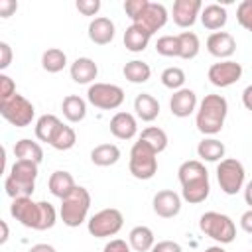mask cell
I'll list each match as a JSON object with an SVG mask.
<instances>
[{"mask_svg": "<svg viewBox=\"0 0 252 252\" xmlns=\"http://www.w3.org/2000/svg\"><path fill=\"white\" fill-rule=\"evenodd\" d=\"M10 215L24 226L33 230H47L55 224L57 213L51 203L47 201H33L32 197H18L12 199Z\"/></svg>", "mask_w": 252, "mask_h": 252, "instance_id": "cell-1", "label": "cell"}, {"mask_svg": "<svg viewBox=\"0 0 252 252\" xmlns=\"http://www.w3.org/2000/svg\"><path fill=\"white\" fill-rule=\"evenodd\" d=\"M177 179L181 183V199L189 205L203 203L211 193L209 171L199 159H187L177 169Z\"/></svg>", "mask_w": 252, "mask_h": 252, "instance_id": "cell-2", "label": "cell"}, {"mask_svg": "<svg viewBox=\"0 0 252 252\" xmlns=\"http://www.w3.org/2000/svg\"><path fill=\"white\" fill-rule=\"evenodd\" d=\"M228 114V102L222 94H205L195 112V126L205 136H215L222 130Z\"/></svg>", "mask_w": 252, "mask_h": 252, "instance_id": "cell-3", "label": "cell"}, {"mask_svg": "<svg viewBox=\"0 0 252 252\" xmlns=\"http://www.w3.org/2000/svg\"><path fill=\"white\" fill-rule=\"evenodd\" d=\"M35 179H37V163L26 161V159H16L14 165L10 167L6 181H4V189L12 199L32 197V193L35 189Z\"/></svg>", "mask_w": 252, "mask_h": 252, "instance_id": "cell-4", "label": "cell"}, {"mask_svg": "<svg viewBox=\"0 0 252 252\" xmlns=\"http://www.w3.org/2000/svg\"><path fill=\"white\" fill-rule=\"evenodd\" d=\"M89 209H91V193L85 187L77 185L71 195L61 199L59 215H61L63 224H67L71 228H77L87 220Z\"/></svg>", "mask_w": 252, "mask_h": 252, "instance_id": "cell-5", "label": "cell"}, {"mask_svg": "<svg viewBox=\"0 0 252 252\" xmlns=\"http://www.w3.org/2000/svg\"><path fill=\"white\" fill-rule=\"evenodd\" d=\"M199 228L203 234H207L219 244H230L236 238V224L224 213H217V211L203 213L199 219Z\"/></svg>", "mask_w": 252, "mask_h": 252, "instance_id": "cell-6", "label": "cell"}, {"mask_svg": "<svg viewBox=\"0 0 252 252\" xmlns=\"http://www.w3.org/2000/svg\"><path fill=\"white\" fill-rule=\"evenodd\" d=\"M156 150L150 148L146 142L138 140L134 142L132 150H130V159H128V169L136 179H152L158 171V158H156Z\"/></svg>", "mask_w": 252, "mask_h": 252, "instance_id": "cell-7", "label": "cell"}, {"mask_svg": "<svg viewBox=\"0 0 252 252\" xmlns=\"http://www.w3.org/2000/svg\"><path fill=\"white\" fill-rule=\"evenodd\" d=\"M122 224H124V215L118 209L108 207V209H102V211L94 213L87 220V230L94 238H108V236L118 234Z\"/></svg>", "mask_w": 252, "mask_h": 252, "instance_id": "cell-8", "label": "cell"}, {"mask_svg": "<svg viewBox=\"0 0 252 252\" xmlns=\"http://www.w3.org/2000/svg\"><path fill=\"white\" fill-rule=\"evenodd\" d=\"M0 114L4 116V120H8L12 126L16 128H26L32 124L33 116H35V108L33 104L24 96V94H14L8 100L0 102Z\"/></svg>", "mask_w": 252, "mask_h": 252, "instance_id": "cell-9", "label": "cell"}, {"mask_svg": "<svg viewBox=\"0 0 252 252\" xmlns=\"http://www.w3.org/2000/svg\"><path fill=\"white\" fill-rule=\"evenodd\" d=\"M244 165L234 159V158H224L222 161H219L217 165V181L222 193L226 195H236L238 191H242L244 187Z\"/></svg>", "mask_w": 252, "mask_h": 252, "instance_id": "cell-10", "label": "cell"}, {"mask_svg": "<svg viewBox=\"0 0 252 252\" xmlns=\"http://www.w3.org/2000/svg\"><path fill=\"white\" fill-rule=\"evenodd\" d=\"M87 100L100 110H114L124 102V91L112 83H93L89 85Z\"/></svg>", "mask_w": 252, "mask_h": 252, "instance_id": "cell-11", "label": "cell"}, {"mask_svg": "<svg viewBox=\"0 0 252 252\" xmlns=\"http://www.w3.org/2000/svg\"><path fill=\"white\" fill-rule=\"evenodd\" d=\"M209 81L215 85V87H230L234 85L236 81H240L242 77V65L232 61V59H224V61H219V63H213L209 67V73H207Z\"/></svg>", "mask_w": 252, "mask_h": 252, "instance_id": "cell-12", "label": "cell"}, {"mask_svg": "<svg viewBox=\"0 0 252 252\" xmlns=\"http://www.w3.org/2000/svg\"><path fill=\"white\" fill-rule=\"evenodd\" d=\"M167 10L163 4H158V2H148V6L144 8V12L132 22L136 26H140L142 30H146L150 35H154L158 30H161L165 24H167Z\"/></svg>", "mask_w": 252, "mask_h": 252, "instance_id": "cell-13", "label": "cell"}, {"mask_svg": "<svg viewBox=\"0 0 252 252\" xmlns=\"http://www.w3.org/2000/svg\"><path fill=\"white\" fill-rule=\"evenodd\" d=\"M154 213L161 219H173L181 211V195L175 193L173 189H161L154 195L152 199Z\"/></svg>", "mask_w": 252, "mask_h": 252, "instance_id": "cell-14", "label": "cell"}, {"mask_svg": "<svg viewBox=\"0 0 252 252\" xmlns=\"http://www.w3.org/2000/svg\"><path fill=\"white\" fill-rule=\"evenodd\" d=\"M201 10H203L201 0H175L173 10H171L175 26L191 28L197 22V18L201 16Z\"/></svg>", "mask_w": 252, "mask_h": 252, "instance_id": "cell-15", "label": "cell"}, {"mask_svg": "<svg viewBox=\"0 0 252 252\" xmlns=\"http://www.w3.org/2000/svg\"><path fill=\"white\" fill-rule=\"evenodd\" d=\"M197 106H199V102H197L195 91L185 89V87L179 89V91H175V93L171 94V98H169V110H171V114L177 116V118H187V116H191L193 112H197Z\"/></svg>", "mask_w": 252, "mask_h": 252, "instance_id": "cell-16", "label": "cell"}, {"mask_svg": "<svg viewBox=\"0 0 252 252\" xmlns=\"http://www.w3.org/2000/svg\"><path fill=\"white\" fill-rule=\"evenodd\" d=\"M207 51L217 59H228L236 51V41L228 32H213L207 37Z\"/></svg>", "mask_w": 252, "mask_h": 252, "instance_id": "cell-17", "label": "cell"}, {"mask_svg": "<svg viewBox=\"0 0 252 252\" xmlns=\"http://www.w3.org/2000/svg\"><path fill=\"white\" fill-rule=\"evenodd\" d=\"M114 33H116L114 22L106 16H98L89 24V39L96 45H108L114 39Z\"/></svg>", "mask_w": 252, "mask_h": 252, "instance_id": "cell-18", "label": "cell"}, {"mask_svg": "<svg viewBox=\"0 0 252 252\" xmlns=\"http://www.w3.org/2000/svg\"><path fill=\"white\" fill-rule=\"evenodd\" d=\"M110 132L118 140H132L138 134V122L130 112H116L110 118Z\"/></svg>", "mask_w": 252, "mask_h": 252, "instance_id": "cell-19", "label": "cell"}, {"mask_svg": "<svg viewBox=\"0 0 252 252\" xmlns=\"http://www.w3.org/2000/svg\"><path fill=\"white\" fill-rule=\"evenodd\" d=\"M71 79L79 85H91L98 75V65L91 57H77L69 67Z\"/></svg>", "mask_w": 252, "mask_h": 252, "instance_id": "cell-20", "label": "cell"}, {"mask_svg": "<svg viewBox=\"0 0 252 252\" xmlns=\"http://www.w3.org/2000/svg\"><path fill=\"white\" fill-rule=\"evenodd\" d=\"M47 187L51 191V195H55L57 199H65L67 195H71L77 187L73 175L69 171H63V169H57L49 175V181H47Z\"/></svg>", "mask_w": 252, "mask_h": 252, "instance_id": "cell-21", "label": "cell"}, {"mask_svg": "<svg viewBox=\"0 0 252 252\" xmlns=\"http://www.w3.org/2000/svg\"><path fill=\"white\" fill-rule=\"evenodd\" d=\"M201 24L211 30V32H217V30H222L226 20H228V14H226V8L220 6V4H207L203 6L201 10Z\"/></svg>", "mask_w": 252, "mask_h": 252, "instance_id": "cell-22", "label": "cell"}, {"mask_svg": "<svg viewBox=\"0 0 252 252\" xmlns=\"http://www.w3.org/2000/svg\"><path fill=\"white\" fill-rule=\"evenodd\" d=\"M134 110H136V116L140 120L152 122V120H156L159 116V102L150 93H140L134 98Z\"/></svg>", "mask_w": 252, "mask_h": 252, "instance_id": "cell-23", "label": "cell"}, {"mask_svg": "<svg viewBox=\"0 0 252 252\" xmlns=\"http://www.w3.org/2000/svg\"><path fill=\"white\" fill-rule=\"evenodd\" d=\"M128 244L134 252H148L154 248L156 244V238H154V232L150 226H144V224H138L130 230L128 234Z\"/></svg>", "mask_w": 252, "mask_h": 252, "instance_id": "cell-24", "label": "cell"}, {"mask_svg": "<svg viewBox=\"0 0 252 252\" xmlns=\"http://www.w3.org/2000/svg\"><path fill=\"white\" fill-rule=\"evenodd\" d=\"M150 39H152V35H150L146 30H142L140 26H136V24H130V26L126 28V32H124V45H126V49L132 51V53L144 51V49L148 47Z\"/></svg>", "mask_w": 252, "mask_h": 252, "instance_id": "cell-25", "label": "cell"}, {"mask_svg": "<svg viewBox=\"0 0 252 252\" xmlns=\"http://www.w3.org/2000/svg\"><path fill=\"white\" fill-rule=\"evenodd\" d=\"M226 154V148L217 138H203L197 146V156L205 161H222Z\"/></svg>", "mask_w": 252, "mask_h": 252, "instance_id": "cell-26", "label": "cell"}, {"mask_svg": "<svg viewBox=\"0 0 252 252\" xmlns=\"http://www.w3.org/2000/svg\"><path fill=\"white\" fill-rule=\"evenodd\" d=\"M118 159H120V148L116 144H100L91 152V161L98 167L114 165Z\"/></svg>", "mask_w": 252, "mask_h": 252, "instance_id": "cell-27", "label": "cell"}, {"mask_svg": "<svg viewBox=\"0 0 252 252\" xmlns=\"http://www.w3.org/2000/svg\"><path fill=\"white\" fill-rule=\"evenodd\" d=\"M61 124H63V122H61L55 114H43V116H39L37 122H35V138H37L39 142L51 144V140H53V136L57 134V130L61 128Z\"/></svg>", "mask_w": 252, "mask_h": 252, "instance_id": "cell-28", "label": "cell"}, {"mask_svg": "<svg viewBox=\"0 0 252 252\" xmlns=\"http://www.w3.org/2000/svg\"><path fill=\"white\" fill-rule=\"evenodd\" d=\"M14 156H16L18 159H26V161L39 163V161L43 159V148H41L37 142L30 140V138H22V140H18L16 146H14Z\"/></svg>", "mask_w": 252, "mask_h": 252, "instance_id": "cell-29", "label": "cell"}, {"mask_svg": "<svg viewBox=\"0 0 252 252\" xmlns=\"http://www.w3.org/2000/svg\"><path fill=\"white\" fill-rule=\"evenodd\" d=\"M61 110L69 122H81L87 116V102L77 94H67L61 102Z\"/></svg>", "mask_w": 252, "mask_h": 252, "instance_id": "cell-30", "label": "cell"}, {"mask_svg": "<svg viewBox=\"0 0 252 252\" xmlns=\"http://www.w3.org/2000/svg\"><path fill=\"white\" fill-rule=\"evenodd\" d=\"M122 75H124L126 81H130V83H134V85H142V83H146V81L152 77V69H150V65H148L146 61L132 59V61H128V63L124 65Z\"/></svg>", "mask_w": 252, "mask_h": 252, "instance_id": "cell-31", "label": "cell"}, {"mask_svg": "<svg viewBox=\"0 0 252 252\" xmlns=\"http://www.w3.org/2000/svg\"><path fill=\"white\" fill-rule=\"evenodd\" d=\"M177 39H179V57L181 59H195L199 55L201 41L195 32H181V33H177Z\"/></svg>", "mask_w": 252, "mask_h": 252, "instance_id": "cell-32", "label": "cell"}, {"mask_svg": "<svg viewBox=\"0 0 252 252\" xmlns=\"http://www.w3.org/2000/svg\"><path fill=\"white\" fill-rule=\"evenodd\" d=\"M67 65V55L63 49L59 47H49L43 51L41 55V67L47 71V73H59L63 71Z\"/></svg>", "mask_w": 252, "mask_h": 252, "instance_id": "cell-33", "label": "cell"}, {"mask_svg": "<svg viewBox=\"0 0 252 252\" xmlns=\"http://www.w3.org/2000/svg\"><path fill=\"white\" fill-rule=\"evenodd\" d=\"M138 140H142V142H146L150 148H154L156 154H161V152L167 148V142H169L165 130H161V128H158V126H148V128H144Z\"/></svg>", "mask_w": 252, "mask_h": 252, "instance_id": "cell-34", "label": "cell"}, {"mask_svg": "<svg viewBox=\"0 0 252 252\" xmlns=\"http://www.w3.org/2000/svg\"><path fill=\"white\" fill-rule=\"evenodd\" d=\"M75 142H77L75 130L71 126H67V124H61V128L57 130V134L53 136V140H51L49 146L55 148V150H59V152H65V150H71L75 146Z\"/></svg>", "mask_w": 252, "mask_h": 252, "instance_id": "cell-35", "label": "cell"}, {"mask_svg": "<svg viewBox=\"0 0 252 252\" xmlns=\"http://www.w3.org/2000/svg\"><path fill=\"white\" fill-rule=\"evenodd\" d=\"M159 79H161L163 87H167V89H171L175 93V91L183 89V85H185V71L181 67H167V69L161 71Z\"/></svg>", "mask_w": 252, "mask_h": 252, "instance_id": "cell-36", "label": "cell"}, {"mask_svg": "<svg viewBox=\"0 0 252 252\" xmlns=\"http://www.w3.org/2000/svg\"><path fill=\"white\" fill-rule=\"evenodd\" d=\"M156 51L163 57H179V39H177V35H161L156 41Z\"/></svg>", "mask_w": 252, "mask_h": 252, "instance_id": "cell-37", "label": "cell"}, {"mask_svg": "<svg viewBox=\"0 0 252 252\" xmlns=\"http://www.w3.org/2000/svg\"><path fill=\"white\" fill-rule=\"evenodd\" d=\"M236 20H238V24L244 30L252 32V0H242L238 4V8H236Z\"/></svg>", "mask_w": 252, "mask_h": 252, "instance_id": "cell-38", "label": "cell"}, {"mask_svg": "<svg viewBox=\"0 0 252 252\" xmlns=\"http://www.w3.org/2000/svg\"><path fill=\"white\" fill-rule=\"evenodd\" d=\"M148 2H150V0H126V2H124V12H126V16L134 22V20L144 12V8L148 6Z\"/></svg>", "mask_w": 252, "mask_h": 252, "instance_id": "cell-39", "label": "cell"}, {"mask_svg": "<svg viewBox=\"0 0 252 252\" xmlns=\"http://www.w3.org/2000/svg\"><path fill=\"white\" fill-rule=\"evenodd\" d=\"M75 6L83 16H96L100 10V0H77Z\"/></svg>", "mask_w": 252, "mask_h": 252, "instance_id": "cell-40", "label": "cell"}, {"mask_svg": "<svg viewBox=\"0 0 252 252\" xmlns=\"http://www.w3.org/2000/svg\"><path fill=\"white\" fill-rule=\"evenodd\" d=\"M16 94V85H14V81L8 77V75H0V102L2 100H8L10 96H14Z\"/></svg>", "mask_w": 252, "mask_h": 252, "instance_id": "cell-41", "label": "cell"}, {"mask_svg": "<svg viewBox=\"0 0 252 252\" xmlns=\"http://www.w3.org/2000/svg\"><path fill=\"white\" fill-rule=\"evenodd\" d=\"M102 252H132V248H130V244H128L126 240H122V238H112L110 242L104 244V250H102Z\"/></svg>", "mask_w": 252, "mask_h": 252, "instance_id": "cell-42", "label": "cell"}, {"mask_svg": "<svg viewBox=\"0 0 252 252\" xmlns=\"http://www.w3.org/2000/svg\"><path fill=\"white\" fill-rule=\"evenodd\" d=\"M150 252H183V250H181V246H179L177 242H173V240H159V242L154 244V248H152Z\"/></svg>", "mask_w": 252, "mask_h": 252, "instance_id": "cell-43", "label": "cell"}, {"mask_svg": "<svg viewBox=\"0 0 252 252\" xmlns=\"http://www.w3.org/2000/svg\"><path fill=\"white\" fill-rule=\"evenodd\" d=\"M12 63V47L6 41H0V69L4 71Z\"/></svg>", "mask_w": 252, "mask_h": 252, "instance_id": "cell-44", "label": "cell"}, {"mask_svg": "<svg viewBox=\"0 0 252 252\" xmlns=\"http://www.w3.org/2000/svg\"><path fill=\"white\" fill-rule=\"evenodd\" d=\"M18 10L16 0H0V18H10Z\"/></svg>", "mask_w": 252, "mask_h": 252, "instance_id": "cell-45", "label": "cell"}, {"mask_svg": "<svg viewBox=\"0 0 252 252\" xmlns=\"http://www.w3.org/2000/svg\"><path fill=\"white\" fill-rule=\"evenodd\" d=\"M240 226H242L244 232L252 234V209H248V211L242 213V217H240Z\"/></svg>", "mask_w": 252, "mask_h": 252, "instance_id": "cell-46", "label": "cell"}, {"mask_svg": "<svg viewBox=\"0 0 252 252\" xmlns=\"http://www.w3.org/2000/svg\"><path fill=\"white\" fill-rule=\"evenodd\" d=\"M242 104L246 110L252 112V85H248L244 91H242Z\"/></svg>", "mask_w": 252, "mask_h": 252, "instance_id": "cell-47", "label": "cell"}, {"mask_svg": "<svg viewBox=\"0 0 252 252\" xmlns=\"http://www.w3.org/2000/svg\"><path fill=\"white\" fill-rule=\"evenodd\" d=\"M30 252H57L51 244H45V242H41V244H33L32 248H30Z\"/></svg>", "mask_w": 252, "mask_h": 252, "instance_id": "cell-48", "label": "cell"}, {"mask_svg": "<svg viewBox=\"0 0 252 252\" xmlns=\"http://www.w3.org/2000/svg\"><path fill=\"white\" fill-rule=\"evenodd\" d=\"M244 201H246V205H250V209H252V181H248V183L244 185Z\"/></svg>", "mask_w": 252, "mask_h": 252, "instance_id": "cell-49", "label": "cell"}, {"mask_svg": "<svg viewBox=\"0 0 252 252\" xmlns=\"http://www.w3.org/2000/svg\"><path fill=\"white\" fill-rule=\"evenodd\" d=\"M0 226H2V238H0V244H4L8 240V224L6 220H0Z\"/></svg>", "mask_w": 252, "mask_h": 252, "instance_id": "cell-50", "label": "cell"}, {"mask_svg": "<svg viewBox=\"0 0 252 252\" xmlns=\"http://www.w3.org/2000/svg\"><path fill=\"white\" fill-rule=\"evenodd\" d=\"M203 252H226V250H224L220 244H215V246H209V248H205Z\"/></svg>", "mask_w": 252, "mask_h": 252, "instance_id": "cell-51", "label": "cell"}]
</instances>
